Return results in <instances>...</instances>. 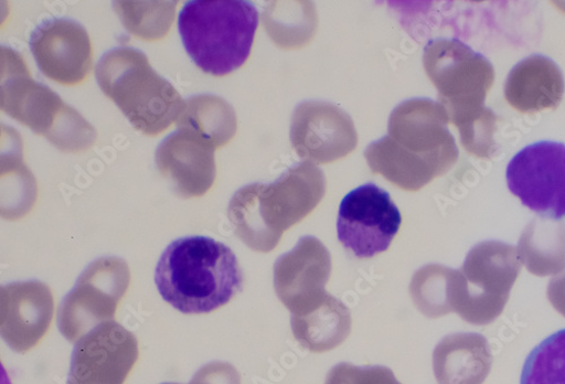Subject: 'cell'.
I'll return each instance as SVG.
<instances>
[{
    "label": "cell",
    "mask_w": 565,
    "mask_h": 384,
    "mask_svg": "<svg viewBox=\"0 0 565 384\" xmlns=\"http://www.w3.org/2000/svg\"><path fill=\"white\" fill-rule=\"evenodd\" d=\"M96 76L103 92L141 134H162L185 108L174 86L135 47H115L105 54L96 67Z\"/></svg>",
    "instance_id": "6"
},
{
    "label": "cell",
    "mask_w": 565,
    "mask_h": 384,
    "mask_svg": "<svg viewBox=\"0 0 565 384\" xmlns=\"http://www.w3.org/2000/svg\"><path fill=\"white\" fill-rule=\"evenodd\" d=\"M0 106L10 117L49 139L63 152L86 151L97 140L96 129L57 93L35 82L24 58L4 46Z\"/></svg>",
    "instance_id": "7"
},
{
    "label": "cell",
    "mask_w": 565,
    "mask_h": 384,
    "mask_svg": "<svg viewBox=\"0 0 565 384\" xmlns=\"http://www.w3.org/2000/svg\"><path fill=\"white\" fill-rule=\"evenodd\" d=\"M401 225V212L388 192L366 183L349 192L342 201L338 235L356 258L367 259L390 249Z\"/></svg>",
    "instance_id": "9"
},
{
    "label": "cell",
    "mask_w": 565,
    "mask_h": 384,
    "mask_svg": "<svg viewBox=\"0 0 565 384\" xmlns=\"http://www.w3.org/2000/svg\"><path fill=\"white\" fill-rule=\"evenodd\" d=\"M94 330L83 343L76 346L68 384H121L136 360V344L121 338L120 328L115 341V330Z\"/></svg>",
    "instance_id": "15"
},
{
    "label": "cell",
    "mask_w": 565,
    "mask_h": 384,
    "mask_svg": "<svg viewBox=\"0 0 565 384\" xmlns=\"http://www.w3.org/2000/svg\"><path fill=\"white\" fill-rule=\"evenodd\" d=\"M30 46L40 71L56 83L79 85L90 73L92 42L87 31L75 21H44L32 32Z\"/></svg>",
    "instance_id": "13"
},
{
    "label": "cell",
    "mask_w": 565,
    "mask_h": 384,
    "mask_svg": "<svg viewBox=\"0 0 565 384\" xmlns=\"http://www.w3.org/2000/svg\"><path fill=\"white\" fill-rule=\"evenodd\" d=\"M445 107L429 99H413L392 114L388 134L364 152L374 174L405 191H418L448 173L458 161V148L448 130Z\"/></svg>",
    "instance_id": "1"
},
{
    "label": "cell",
    "mask_w": 565,
    "mask_h": 384,
    "mask_svg": "<svg viewBox=\"0 0 565 384\" xmlns=\"http://www.w3.org/2000/svg\"><path fill=\"white\" fill-rule=\"evenodd\" d=\"M520 252L500 242L476 246L459 270H452V312L468 323L484 326L504 310L512 287L522 270Z\"/></svg>",
    "instance_id": "8"
},
{
    "label": "cell",
    "mask_w": 565,
    "mask_h": 384,
    "mask_svg": "<svg viewBox=\"0 0 565 384\" xmlns=\"http://www.w3.org/2000/svg\"><path fill=\"white\" fill-rule=\"evenodd\" d=\"M291 141L301 159L327 164L351 154L358 146V134L351 117L339 107L308 102L294 113Z\"/></svg>",
    "instance_id": "12"
},
{
    "label": "cell",
    "mask_w": 565,
    "mask_h": 384,
    "mask_svg": "<svg viewBox=\"0 0 565 384\" xmlns=\"http://www.w3.org/2000/svg\"><path fill=\"white\" fill-rule=\"evenodd\" d=\"M509 190L543 217H565V146L556 141L532 143L507 168Z\"/></svg>",
    "instance_id": "10"
},
{
    "label": "cell",
    "mask_w": 565,
    "mask_h": 384,
    "mask_svg": "<svg viewBox=\"0 0 565 384\" xmlns=\"http://www.w3.org/2000/svg\"><path fill=\"white\" fill-rule=\"evenodd\" d=\"M259 13L246 0H191L178 29L188 55L204 73L225 76L249 60Z\"/></svg>",
    "instance_id": "5"
},
{
    "label": "cell",
    "mask_w": 565,
    "mask_h": 384,
    "mask_svg": "<svg viewBox=\"0 0 565 384\" xmlns=\"http://www.w3.org/2000/svg\"><path fill=\"white\" fill-rule=\"evenodd\" d=\"M487 341L478 333L449 335L436 350L435 365L441 381L477 384L488 367Z\"/></svg>",
    "instance_id": "19"
},
{
    "label": "cell",
    "mask_w": 565,
    "mask_h": 384,
    "mask_svg": "<svg viewBox=\"0 0 565 384\" xmlns=\"http://www.w3.org/2000/svg\"><path fill=\"white\" fill-rule=\"evenodd\" d=\"M547 297L553 308L565 318V270L550 280Z\"/></svg>",
    "instance_id": "25"
},
{
    "label": "cell",
    "mask_w": 565,
    "mask_h": 384,
    "mask_svg": "<svg viewBox=\"0 0 565 384\" xmlns=\"http://www.w3.org/2000/svg\"><path fill=\"white\" fill-rule=\"evenodd\" d=\"M118 2L115 9L125 26L137 36L154 41L167 35L174 19L175 2L172 3Z\"/></svg>",
    "instance_id": "23"
},
{
    "label": "cell",
    "mask_w": 565,
    "mask_h": 384,
    "mask_svg": "<svg viewBox=\"0 0 565 384\" xmlns=\"http://www.w3.org/2000/svg\"><path fill=\"white\" fill-rule=\"evenodd\" d=\"M332 273V257L315 236H303L296 248L274 266L275 291L292 316L320 307L329 296L326 285Z\"/></svg>",
    "instance_id": "11"
},
{
    "label": "cell",
    "mask_w": 565,
    "mask_h": 384,
    "mask_svg": "<svg viewBox=\"0 0 565 384\" xmlns=\"http://www.w3.org/2000/svg\"><path fill=\"white\" fill-rule=\"evenodd\" d=\"M522 263L533 275H558L565 268V223L548 217L535 218L520 239Z\"/></svg>",
    "instance_id": "18"
},
{
    "label": "cell",
    "mask_w": 565,
    "mask_h": 384,
    "mask_svg": "<svg viewBox=\"0 0 565 384\" xmlns=\"http://www.w3.org/2000/svg\"><path fill=\"white\" fill-rule=\"evenodd\" d=\"M521 384H565V329L553 333L532 351Z\"/></svg>",
    "instance_id": "22"
},
{
    "label": "cell",
    "mask_w": 565,
    "mask_h": 384,
    "mask_svg": "<svg viewBox=\"0 0 565 384\" xmlns=\"http://www.w3.org/2000/svg\"><path fill=\"white\" fill-rule=\"evenodd\" d=\"M424 68L439 93V100L460 132L461 143L484 137L497 126L495 114L486 108L495 72L482 55L458 40L430 42Z\"/></svg>",
    "instance_id": "4"
},
{
    "label": "cell",
    "mask_w": 565,
    "mask_h": 384,
    "mask_svg": "<svg viewBox=\"0 0 565 384\" xmlns=\"http://www.w3.org/2000/svg\"><path fill=\"white\" fill-rule=\"evenodd\" d=\"M296 339L312 352H326L341 345L348 338L352 318L349 308L329 295L317 309L291 317Z\"/></svg>",
    "instance_id": "17"
},
{
    "label": "cell",
    "mask_w": 565,
    "mask_h": 384,
    "mask_svg": "<svg viewBox=\"0 0 565 384\" xmlns=\"http://www.w3.org/2000/svg\"><path fill=\"white\" fill-rule=\"evenodd\" d=\"M178 127L198 131L220 149L237 131L238 120L233 108L215 95H198L185 102V108L177 120Z\"/></svg>",
    "instance_id": "20"
},
{
    "label": "cell",
    "mask_w": 565,
    "mask_h": 384,
    "mask_svg": "<svg viewBox=\"0 0 565 384\" xmlns=\"http://www.w3.org/2000/svg\"><path fill=\"white\" fill-rule=\"evenodd\" d=\"M564 94L563 75L547 57L535 55L510 72L504 95L508 104L522 114L556 109Z\"/></svg>",
    "instance_id": "16"
},
{
    "label": "cell",
    "mask_w": 565,
    "mask_h": 384,
    "mask_svg": "<svg viewBox=\"0 0 565 384\" xmlns=\"http://www.w3.org/2000/svg\"><path fill=\"white\" fill-rule=\"evenodd\" d=\"M326 384H401L393 372L383 366L356 367L340 364L329 373Z\"/></svg>",
    "instance_id": "24"
},
{
    "label": "cell",
    "mask_w": 565,
    "mask_h": 384,
    "mask_svg": "<svg viewBox=\"0 0 565 384\" xmlns=\"http://www.w3.org/2000/svg\"><path fill=\"white\" fill-rule=\"evenodd\" d=\"M237 256L216 239L195 235L175 239L162 254L156 284L166 302L185 314H203L242 291Z\"/></svg>",
    "instance_id": "2"
},
{
    "label": "cell",
    "mask_w": 565,
    "mask_h": 384,
    "mask_svg": "<svg viewBox=\"0 0 565 384\" xmlns=\"http://www.w3.org/2000/svg\"><path fill=\"white\" fill-rule=\"evenodd\" d=\"M326 194V178L305 161L271 183H253L235 192L227 214L235 233L253 250L267 254L282 234L305 220Z\"/></svg>",
    "instance_id": "3"
},
{
    "label": "cell",
    "mask_w": 565,
    "mask_h": 384,
    "mask_svg": "<svg viewBox=\"0 0 565 384\" xmlns=\"http://www.w3.org/2000/svg\"><path fill=\"white\" fill-rule=\"evenodd\" d=\"M452 270L441 265H429L414 275L411 282V297L424 316L436 319L452 312L450 302Z\"/></svg>",
    "instance_id": "21"
},
{
    "label": "cell",
    "mask_w": 565,
    "mask_h": 384,
    "mask_svg": "<svg viewBox=\"0 0 565 384\" xmlns=\"http://www.w3.org/2000/svg\"><path fill=\"white\" fill-rule=\"evenodd\" d=\"M215 147L195 130L179 127L159 146L156 153L160 173L171 180L182 198H199L215 180Z\"/></svg>",
    "instance_id": "14"
}]
</instances>
